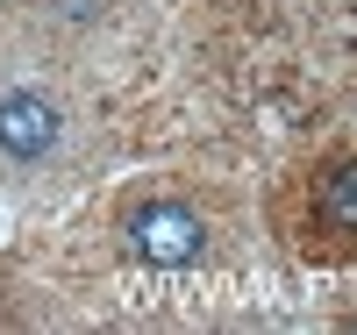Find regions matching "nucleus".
Wrapping results in <instances>:
<instances>
[{"mask_svg":"<svg viewBox=\"0 0 357 335\" xmlns=\"http://www.w3.org/2000/svg\"><path fill=\"white\" fill-rule=\"evenodd\" d=\"M65 136V114L43 93H0V157H50Z\"/></svg>","mask_w":357,"mask_h":335,"instance_id":"f03ea898","label":"nucleus"},{"mask_svg":"<svg viewBox=\"0 0 357 335\" xmlns=\"http://www.w3.org/2000/svg\"><path fill=\"white\" fill-rule=\"evenodd\" d=\"M321 228L329 235H357V164H336L321 178Z\"/></svg>","mask_w":357,"mask_h":335,"instance_id":"7ed1b4c3","label":"nucleus"},{"mask_svg":"<svg viewBox=\"0 0 357 335\" xmlns=\"http://www.w3.org/2000/svg\"><path fill=\"white\" fill-rule=\"evenodd\" d=\"M107 8V0H50V15H65V22H93Z\"/></svg>","mask_w":357,"mask_h":335,"instance_id":"20e7f679","label":"nucleus"},{"mask_svg":"<svg viewBox=\"0 0 357 335\" xmlns=\"http://www.w3.org/2000/svg\"><path fill=\"white\" fill-rule=\"evenodd\" d=\"M122 235H129V257H143L151 271H186V264L207 257V221L186 200H143V207H129Z\"/></svg>","mask_w":357,"mask_h":335,"instance_id":"f257e3e1","label":"nucleus"}]
</instances>
